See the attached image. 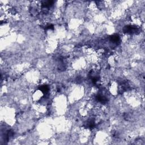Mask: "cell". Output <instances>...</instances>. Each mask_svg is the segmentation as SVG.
<instances>
[{
    "mask_svg": "<svg viewBox=\"0 0 145 145\" xmlns=\"http://www.w3.org/2000/svg\"><path fill=\"white\" fill-rule=\"evenodd\" d=\"M124 31L125 33H130V34H133L136 33L138 31V28L136 27V26H127L125 27L124 28Z\"/></svg>",
    "mask_w": 145,
    "mask_h": 145,
    "instance_id": "cell-1",
    "label": "cell"
},
{
    "mask_svg": "<svg viewBox=\"0 0 145 145\" xmlns=\"http://www.w3.org/2000/svg\"><path fill=\"white\" fill-rule=\"evenodd\" d=\"M110 40H111V42L113 43V44H118L119 43V42H120V36L118 35L117 34H115V35L111 36Z\"/></svg>",
    "mask_w": 145,
    "mask_h": 145,
    "instance_id": "cell-2",
    "label": "cell"
},
{
    "mask_svg": "<svg viewBox=\"0 0 145 145\" xmlns=\"http://www.w3.org/2000/svg\"><path fill=\"white\" fill-rule=\"evenodd\" d=\"M39 90L43 93H44V94H47L49 90V88L48 86L47 85H43L42 86H40L39 88Z\"/></svg>",
    "mask_w": 145,
    "mask_h": 145,
    "instance_id": "cell-3",
    "label": "cell"
}]
</instances>
